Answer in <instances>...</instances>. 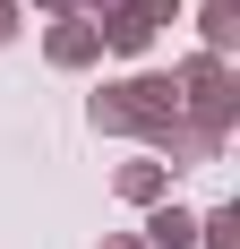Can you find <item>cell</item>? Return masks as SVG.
Instances as JSON below:
<instances>
[{
  "label": "cell",
  "instance_id": "cell-4",
  "mask_svg": "<svg viewBox=\"0 0 240 249\" xmlns=\"http://www.w3.org/2000/svg\"><path fill=\"white\" fill-rule=\"evenodd\" d=\"M95 52H103V35H95L86 18H69L60 35H51V60H60V69H77V60H95Z\"/></svg>",
  "mask_w": 240,
  "mask_h": 249
},
{
  "label": "cell",
  "instance_id": "cell-8",
  "mask_svg": "<svg viewBox=\"0 0 240 249\" xmlns=\"http://www.w3.org/2000/svg\"><path fill=\"white\" fill-rule=\"evenodd\" d=\"M120 189H129V198H154V189H163V172H154V163H129V172H120Z\"/></svg>",
  "mask_w": 240,
  "mask_h": 249
},
{
  "label": "cell",
  "instance_id": "cell-9",
  "mask_svg": "<svg viewBox=\"0 0 240 249\" xmlns=\"http://www.w3.org/2000/svg\"><path fill=\"white\" fill-rule=\"evenodd\" d=\"M9 35H17V0H0V43H9Z\"/></svg>",
  "mask_w": 240,
  "mask_h": 249
},
{
  "label": "cell",
  "instance_id": "cell-6",
  "mask_svg": "<svg viewBox=\"0 0 240 249\" xmlns=\"http://www.w3.org/2000/svg\"><path fill=\"white\" fill-rule=\"evenodd\" d=\"M206 43H215V52L240 43V0H206Z\"/></svg>",
  "mask_w": 240,
  "mask_h": 249
},
{
  "label": "cell",
  "instance_id": "cell-3",
  "mask_svg": "<svg viewBox=\"0 0 240 249\" xmlns=\"http://www.w3.org/2000/svg\"><path fill=\"white\" fill-rule=\"evenodd\" d=\"M95 35H103L112 52H146V43H154V26L137 18V0H120V9H103V26H95Z\"/></svg>",
  "mask_w": 240,
  "mask_h": 249
},
{
  "label": "cell",
  "instance_id": "cell-10",
  "mask_svg": "<svg viewBox=\"0 0 240 249\" xmlns=\"http://www.w3.org/2000/svg\"><path fill=\"white\" fill-rule=\"evenodd\" d=\"M103 249H129V241H103Z\"/></svg>",
  "mask_w": 240,
  "mask_h": 249
},
{
  "label": "cell",
  "instance_id": "cell-2",
  "mask_svg": "<svg viewBox=\"0 0 240 249\" xmlns=\"http://www.w3.org/2000/svg\"><path fill=\"white\" fill-rule=\"evenodd\" d=\"M180 86H189L197 129H215V138H223V121H232V77H223V60H189V69H180Z\"/></svg>",
  "mask_w": 240,
  "mask_h": 249
},
{
  "label": "cell",
  "instance_id": "cell-11",
  "mask_svg": "<svg viewBox=\"0 0 240 249\" xmlns=\"http://www.w3.org/2000/svg\"><path fill=\"white\" fill-rule=\"evenodd\" d=\"M51 9H69V0H51Z\"/></svg>",
  "mask_w": 240,
  "mask_h": 249
},
{
  "label": "cell",
  "instance_id": "cell-1",
  "mask_svg": "<svg viewBox=\"0 0 240 249\" xmlns=\"http://www.w3.org/2000/svg\"><path fill=\"white\" fill-rule=\"evenodd\" d=\"M180 121V95H171V77H129L112 95H95V129H146V138H163Z\"/></svg>",
  "mask_w": 240,
  "mask_h": 249
},
{
  "label": "cell",
  "instance_id": "cell-5",
  "mask_svg": "<svg viewBox=\"0 0 240 249\" xmlns=\"http://www.w3.org/2000/svg\"><path fill=\"white\" fill-rule=\"evenodd\" d=\"M146 241H154V249H189V241H197V215H180V206H163V215L146 224Z\"/></svg>",
  "mask_w": 240,
  "mask_h": 249
},
{
  "label": "cell",
  "instance_id": "cell-7",
  "mask_svg": "<svg viewBox=\"0 0 240 249\" xmlns=\"http://www.w3.org/2000/svg\"><path fill=\"white\" fill-rule=\"evenodd\" d=\"M206 249H240V206H223V215H206Z\"/></svg>",
  "mask_w": 240,
  "mask_h": 249
}]
</instances>
